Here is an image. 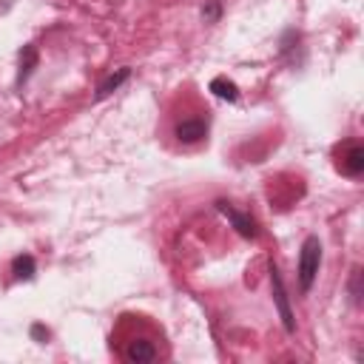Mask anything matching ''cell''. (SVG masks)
Returning a JSON list of instances; mask_svg holds the SVG:
<instances>
[{"mask_svg":"<svg viewBox=\"0 0 364 364\" xmlns=\"http://www.w3.org/2000/svg\"><path fill=\"white\" fill-rule=\"evenodd\" d=\"M318 264H321V242L316 236H307L304 245H301V253H299V284H301L304 293L313 287Z\"/></svg>","mask_w":364,"mask_h":364,"instance_id":"cell-1","label":"cell"},{"mask_svg":"<svg viewBox=\"0 0 364 364\" xmlns=\"http://www.w3.org/2000/svg\"><path fill=\"white\" fill-rule=\"evenodd\" d=\"M270 284H273V299H276L282 324H284L287 333H293V330H296V321H293V310H290V301H287V290H284V282H282V273H279L276 264H270Z\"/></svg>","mask_w":364,"mask_h":364,"instance_id":"cell-2","label":"cell"},{"mask_svg":"<svg viewBox=\"0 0 364 364\" xmlns=\"http://www.w3.org/2000/svg\"><path fill=\"white\" fill-rule=\"evenodd\" d=\"M216 208H219V210H222V213H225V216H228V219L233 222V228H236V230H239V233H242L245 239H253V236L259 233V230H256V222H253L250 216L239 213L236 208H230L228 202H216Z\"/></svg>","mask_w":364,"mask_h":364,"instance_id":"cell-3","label":"cell"},{"mask_svg":"<svg viewBox=\"0 0 364 364\" xmlns=\"http://www.w3.org/2000/svg\"><path fill=\"white\" fill-rule=\"evenodd\" d=\"M125 358L134 361V364H148V361L156 358V350H154L151 341H145V338H134V341H128V347H125Z\"/></svg>","mask_w":364,"mask_h":364,"instance_id":"cell-4","label":"cell"},{"mask_svg":"<svg viewBox=\"0 0 364 364\" xmlns=\"http://www.w3.org/2000/svg\"><path fill=\"white\" fill-rule=\"evenodd\" d=\"M208 134V122L205 119H182L176 125V139L179 142H199Z\"/></svg>","mask_w":364,"mask_h":364,"instance_id":"cell-5","label":"cell"},{"mask_svg":"<svg viewBox=\"0 0 364 364\" xmlns=\"http://www.w3.org/2000/svg\"><path fill=\"white\" fill-rule=\"evenodd\" d=\"M34 65H37V48H34V46H23V51H20V74H17V82H26L28 74L34 71Z\"/></svg>","mask_w":364,"mask_h":364,"instance_id":"cell-6","label":"cell"},{"mask_svg":"<svg viewBox=\"0 0 364 364\" xmlns=\"http://www.w3.org/2000/svg\"><path fill=\"white\" fill-rule=\"evenodd\" d=\"M344 171H347L350 176H358V173L364 171V148H361V145H353V148L347 151V156H344Z\"/></svg>","mask_w":364,"mask_h":364,"instance_id":"cell-7","label":"cell"},{"mask_svg":"<svg viewBox=\"0 0 364 364\" xmlns=\"http://www.w3.org/2000/svg\"><path fill=\"white\" fill-rule=\"evenodd\" d=\"M128 74H131L128 68H119V71H117V74H111L105 82H100V88H97V100H102V97L114 94V91H117V88H119V85L128 80Z\"/></svg>","mask_w":364,"mask_h":364,"instance_id":"cell-8","label":"cell"},{"mask_svg":"<svg viewBox=\"0 0 364 364\" xmlns=\"http://www.w3.org/2000/svg\"><path fill=\"white\" fill-rule=\"evenodd\" d=\"M210 91L216 94V97H222V100H239V88L230 82V80H225V77H216L213 82H210Z\"/></svg>","mask_w":364,"mask_h":364,"instance_id":"cell-9","label":"cell"},{"mask_svg":"<svg viewBox=\"0 0 364 364\" xmlns=\"http://www.w3.org/2000/svg\"><path fill=\"white\" fill-rule=\"evenodd\" d=\"M11 270H14L17 279H31L34 276V259L31 256H17L11 262Z\"/></svg>","mask_w":364,"mask_h":364,"instance_id":"cell-10","label":"cell"},{"mask_svg":"<svg viewBox=\"0 0 364 364\" xmlns=\"http://www.w3.org/2000/svg\"><path fill=\"white\" fill-rule=\"evenodd\" d=\"M358 282H361V270H358V267H353V279H350V296H353V301H355V304L361 301V287H358Z\"/></svg>","mask_w":364,"mask_h":364,"instance_id":"cell-11","label":"cell"}]
</instances>
